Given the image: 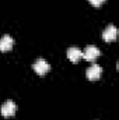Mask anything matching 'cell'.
<instances>
[{
    "instance_id": "cell-1",
    "label": "cell",
    "mask_w": 119,
    "mask_h": 120,
    "mask_svg": "<svg viewBox=\"0 0 119 120\" xmlns=\"http://www.w3.org/2000/svg\"><path fill=\"white\" fill-rule=\"evenodd\" d=\"M32 68H34V71L36 74L44 75V74H46L51 70V66H49V63L45 59H38V60H35V63L32 64Z\"/></svg>"
},
{
    "instance_id": "cell-2",
    "label": "cell",
    "mask_w": 119,
    "mask_h": 120,
    "mask_svg": "<svg viewBox=\"0 0 119 120\" xmlns=\"http://www.w3.org/2000/svg\"><path fill=\"white\" fill-rule=\"evenodd\" d=\"M16 103L11 101V99H8V101H6V102H3V105H1V108H0V112H1V115L4 116V117H11L14 113H16Z\"/></svg>"
},
{
    "instance_id": "cell-3",
    "label": "cell",
    "mask_w": 119,
    "mask_h": 120,
    "mask_svg": "<svg viewBox=\"0 0 119 120\" xmlns=\"http://www.w3.org/2000/svg\"><path fill=\"white\" fill-rule=\"evenodd\" d=\"M116 36H118V30H116V27H115L114 24H109V25L104 30V32H102V38H104V41H107V42L115 41Z\"/></svg>"
},
{
    "instance_id": "cell-4",
    "label": "cell",
    "mask_w": 119,
    "mask_h": 120,
    "mask_svg": "<svg viewBox=\"0 0 119 120\" xmlns=\"http://www.w3.org/2000/svg\"><path fill=\"white\" fill-rule=\"evenodd\" d=\"M99 53H101V52H99V49H98L97 46L88 45V46L86 48V50L83 52V57L86 60H94L99 56Z\"/></svg>"
},
{
    "instance_id": "cell-5",
    "label": "cell",
    "mask_w": 119,
    "mask_h": 120,
    "mask_svg": "<svg viewBox=\"0 0 119 120\" xmlns=\"http://www.w3.org/2000/svg\"><path fill=\"white\" fill-rule=\"evenodd\" d=\"M101 73H102V68L99 64H91L88 68H87V77L88 80H98L101 77Z\"/></svg>"
},
{
    "instance_id": "cell-6",
    "label": "cell",
    "mask_w": 119,
    "mask_h": 120,
    "mask_svg": "<svg viewBox=\"0 0 119 120\" xmlns=\"http://www.w3.org/2000/svg\"><path fill=\"white\" fill-rule=\"evenodd\" d=\"M13 43H14V41H13V38H11L10 35H3V36L0 38V50H1V52L10 50V49L13 48Z\"/></svg>"
},
{
    "instance_id": "cell-7",
    "label": "cell",
    "mask_w": 119,
    "mask_h": 120,
    "mask_svg": "<svg viewBox=\"0 0 119 120\" xmlns=\"http://www.w3.org/2000/svg\"><path fill=\"white\" fill-rule=\"evenodd\" d=\"M67 57L71 60V61H79V60L83 57V52L79 49V48H76V46H71V48H69L67 49Z\"/></svg>"
},
{
    "instance_id": "cell-8",
    "label": "cell",
    "mask_w": 119,
    "mask_h": 120,
    "mask_svg": "<svg viewBox=\"0 0 119 120\" xmlns=\"http://www.w3.org/2000/svg\"><path fill=\"white\" fill-rule=\"evenodd\" d=\"M88 1L92 4V6H94V7H99V6H101L105 0H88Z\"/></svg>"
}]
</instances>
